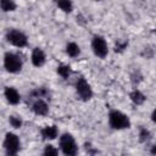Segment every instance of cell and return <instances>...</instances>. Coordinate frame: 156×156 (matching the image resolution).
<instances>
[{"instance_id": "1", "label": "cell", "mask_w": 156, "mask_h": 156, "mask_svg": "<svg viewBox=\"0 0 156 156\" xmlns=\"http://www.w3.org/2000/svg\"><path fill=\"white\" fill-rule=\"evenodd\" d=\"M108 123L113 129H126L130 127L128 116L117 110H112L108 113Z\"/></svg>"}, {"instance_id": "2", "label": "cell", "mask_w": 156, "mask_h": 156, "mask_svg": "<svg viewBox=\"0 0 156 156\" xmlns=\"http://www.w3.org/2000/svg\"><path fill=\"white\" fill-rule=\"evenodd\" d=\"M60 146H61L62 152L66 156H76L77 155L78 147H77V144L74 141V138L71 134L65 133V134L61 135V138H60Z\"/></svg>"}, {"instance_id": "3", "label": "cell", "mask_w": 156, "mask_h": 156, "mask_svg": "<svg viewBox=\"0 0 156 156\" xmlns=\"http://www.w3.org/2000/svg\"><path fill=\"white\" fill-rule=\"evenodd\" d=\"M4 149L7 156H16L20 150V139L13 133H6L4 140Z\"/></svg>"}, {"instance_id": "4", "label": "cell", "mask_w": 156, "mask_h": 156, "mask_svg": "<svg viewBox=\"0 0 156 156\" xmlns=\"http://www.w3.org/2000/svg\"><path fill=\"white\" fill-rule=\"evenodd\" d=\"M4 66L10 73H17L22 68V61L16 54L6 52L4 57Z\"/></svg>"}, {"instance_id": "5", "label": "cell", "mask_w": 156, "mask_h": 156, "mask_svg": "<svg viewBox=\"0 0 156 156\" xmlns=\"http://www.w3.org/2000/svg\"><path fill=\"white\" fill-rule=\"evenodd\" d=\"M76 90H77L78 96H79L83 101H88V100H90L91 96H93L91 88H90L89 83L85 80V78H83V77L78 78V80L76 82Z\"/></svg>"}, {"instance_id": "6", "label": "cell", "mask_w": 156, "mask_h": 156, "mask_svg": "<svg viewBox=\"0 0 156 156\" xmlns=\"http://www.w3.org/2000/svg\"><path fill=\"white\" fill-rule=\"evenodd\" d=\"M6 39L10 44L17 48H23L27 45V37L21 30H17V29H10L6 33Z\"/></svg>"}, {"instance_id": "7", "label": "cell", "mask_w": 156, "mask_h": 156, "mask_svg": "<svg viewBox=\"0 0 156 156\" xmlns=\"http://www.w3.org/2000/svg\"><path fill=\"white\" fill-rule=\"evenodd\" d=\"M91 48H93V51L94 54L98 56V57H106L107 52H108V49H107V44H106V40L100 37V35H95L91 40Z\"/></svg>"}, {"instance_id": "8", "label": "cell", "mask_w": 156, "mask_h": 156, "mask_svg": "<svg viewBox=\"0 0 156 156\" xmlns=\"http://www.w3.org/2000/svg\"><path fill=\"white\" fill-rule=\"evenodd\" d=\"M32 110H33V112H34L35 115L45 116V115H48V112H49V106H48V104H46L44 100L38 99V100H35V101L33 102Z\"/></svg>"}, {"instance_id": "9", "label": "cell", "mask_w": 156, "mask_h": 156, "mask_svg": "<svg viewBox=\"0 0 156 156\" xmlns=\"http://www.w3.org/2000/svg\"><path fill=\"white\" fill-rule=\"evenodd\" d=\"M32 63L35 67H41L45 63V54L40 48H35L32 52Z\"/></svg>"}, {"instance_id": "10", "label": "cell", "mask_w": 156, "mask_h": 156, "mask_svg": "<svg viewBox=\"0 0 156 156\" xmlns=\"http://www.w3.org/2000/svg\"><path fill=\"white\" fill-rule=\"evenodd\" d=\"M4 94H5L6 100H7L10 104H12V105H17V104L20 102V100H21L20 94H18V91H17L15 88L6 87V88H5V91H4Z\"/></svg>"}, {"instance_id": "11", "label": "cell", "mask_w": 156, "mask_h": 156, "mask_svg": "<svg viewBox=\"0 0 156 156\" xmlns=\"http://www.w3.org/2000/svg\"><path fill=\"white\" fill-rule=\"evenodd\" d=\"M57 127L56 126H46L41 129V135L44 139H49V140H52L57 136Z\"/></svg>"}, {"instance_id": "12", "label": "cell", "mask_w": 156, "mask_h": 156, "mask_svg": "<svg viewBox=\"0 0 156 156\" xmlns=\"http://www.w3.org/2000/svg\"><path fill=\"white\" fill-rule=\"evenodd\" d=\"M145 95L140 91V90H138V89H134L132 93H130V100L135 104V105H141L144 101H145Z\"/></svg>"}, {"instance_id": "13", "label": "cell", "mask_w": 156, "mask_h": 156, "mask_svg": "<svg viewBox=\"0 0 156 156\" xmlns=\"http://www.w3.org/2000/svg\"><path fill=\"white\" fill-rule=\"evenodd\" d=\"M66 52L71 57H77L80 54V49L76 43H68L67 46H66Z\"/></svg>"}, {"instance_id": "14", "label": "cell", "mask_w": 156, "mask_h": 156, "mask_svg": "<svg viewBox=\"0 0 156 156\" xmlns=\"http://www.w3.org/2000/svg\"><path fill=\"white\" fill-rule=\"evenodd\" d=\"M57 73H58L62 78H68V77L71 76V73H72V69H71V67L67 66V65H61V66L57 67Z\"/></svg>"}, {"instance_id": "15", "label": "cell", "mask_w": 156, "mask_h": 156, "mask_svg": "<svg viewBox=\"0 0 156 156\" xmlns=\"http://www.w3.org/2000/svg\"><path fill=\"white\" fill-rule=\"evenodd\" d=\"M0 7L4 11H13L16 9V4L11 0H1L0 1Z\"/></svg>"}, {"instance_id": "16", "label": "cell", "mask_w": 156, "mask_h": 156, "mask_svg": "<svg viewBox=\"0 0 156 156\" xmlns=\"http://www.w3.org/2000/svg\"><path fill=\"white\" fill-rule=\"evenodd\" d=\"M150 139H151V133L146 128H141L139 133V140L141 143H147Z\"/></svg>"}, {"instance_id": "17", "label": "cell", "mask_w": 156, "mask_h": 156, "mask_svg": "<svg viewBox=\"0 0 156 156\" xmlns=\"http://www.w3.org/2000/svg\"><path fill=\"white\" fill-rule=\"evenodd\" d=\"M57 6H58L62 11H65V12H71L73 5H72L71 1H68V0H63V1H58V2H57Z\"/></svg>"}, {"instance_id": "18", "label": "cell", "mask_w": 156, "mask_h": 156, "mask_svg": "<svg viewBox=\"0 0 156 156\" xmlns=\"http://www.w3.org/2000/svg\"><path fill=\"white\" fill-rule=\"evenodd\" d=\"M44 156H57V149L52 145H46L44 149Z\"/></svg>"}, {"instance_id": "19", "label": "cell", "mask_w": 156, "mask_h": 156, "mask_svg": "<svg viewBox=\"0 0 156 156\" xmlns=\"http://www.w3.org/2000/svg\"><path fill=\"white\" fill-rule=\"evenodd\" d=\"M9 122L13 128H21V126H22V119L20 117H16V116H10Z\"/></svg>"}, {"instance_id": "20", "label": "cell", "mask_w": 156, "mask_h": 156, "mask_svg": "<svg viewBox=\"0 0 156 156\" xmlns=\"http://www.w3.org/2000/svg\"><path fill=\"white\" fill-rule=\"evenodd\" d=\"M48 94H49L48 90L44 89V88H39V89H35V90L32 91V95H33L34 98H44V96H46Z\"/></svg>"}, {"instance_id": "21", "label": "cell", "mask_w": 156, "mask_h": 156, "mask_svg": "<svg viewBox=\"0 0 156 156\" xmlns=\"http://www.w3.org/2000/svg\"><path fill=\"white\" fill-rule=\"evenodd\" d=\"M127 45H128V43L126 41V40H118L117 43H116V46H115V51L117 52H119V51H123L126 48H127Z\"/></svg>"}, {"instance_id": "22", "label": "cell", "mask_w": 156, "mask_h": 156, "mask_svg": "<svg viewBox=\"0 0 156 156\" xmlns=\"http://www.w3.org/2000/svg\"><path fill=\"white\" fill-rule=\"evenodd\" d=\"M155 149H156V146H155V145H152V147H151V155H152V156L155 155Z\"/></svg>"}, {"instance_id": "23", "label": "cell", "mask_w": 156, "mask_h": 156, "mask_svg": "<svg viewBox=\"0 0 156 156\" xmlns=\"http://www.w3.org/2000/svg\"><path fill=\"white\" fill-rule=\"evenodd\" d=\"M151 119L155 121V111H152V115H151Z\"/></svg>"}]
</instances>
